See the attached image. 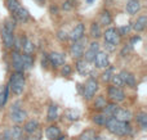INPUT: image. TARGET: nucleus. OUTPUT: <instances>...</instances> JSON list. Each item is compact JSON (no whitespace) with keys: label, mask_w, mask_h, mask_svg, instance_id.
<instances>
[{"label":"nucleus","mask_w":147,"mask_h":140,"mask_svg":"<svg viewBox=\"0 0 147 140\" xmlns=\"http://www.w3.org/2000/svg\"><path fill=\"white\" fill-rule=\"evenodd\" d=\"M57 37H58L61 41H64V40H67L68 39V34H66L64 31H59L58 32V35H57Z\"/></svg>","instance_id":"obj_38"},{"label":"nucleus","mask_w":147,"mask_h":140,"mask_svg":"<svg viewBox=\"0 0 147 140\" xmlns=\"http://www.w3.org/2000/svg\"><path fill=\"white\" fill-rule=\"evenodd\" d=\"M93 62H94V66L97 68H107L108 64H110V60H108V55L107 53L105 52H101V50H98V53L95 54L94 59H93Z\"/></svg>","instance_id":"obj_10"},{"label":"nucleus","mask_w":147,"mask_h":140,"mask_svg":"<svg viewBox=\"0 0 147 140\" xmlns=\"http://www.w3.org/2000/svg\"><path fill=\"white\" fill-rule=\"evenodd\" d=\"M58 118V107L54 103H52L48 107V121L53 122Z\"/></svg>","instance_id":"obj_26"},{"label":"nucleus","mask_w":147,"mask_h":140,"mask_svg":"<svg viewBox=\"0 0 147 140\" xmlns=\"http://www.w3.org/2000/svg\"><path fill=\"white\" fill-rule=\"evenodd\" d=\"M85 34V25L84 23H77L76 26L72 29V31L68 34V39L71 41H76V40H80L84 37Z\"/></svg>","instance_id":"obj_12"},{"label":"nucleus","mask_w":147,"mask_h":140,"mask_svg":"<svg viewBox=\"0 0 147 140\" xmlns=\"http://www.w3.org/2000/svg\"><path fill=\"white\" fill-rule=\"evenodd\" d=\"M62 8H63L64 11H68V9H71V8H72V3H71V1H66V3H63Z\"/></svg>","instance_id":"obj_39"},{"label":"nucleus","mask_w":147,"mask_h":140,"mask_svg":"<svg viewBox=\"0 0 147 140\" xmlns=\"http://www.w3.org/2000/svg\"><path fill=\"white\" fill-rule=\"evenodd\" d=\"M23 140H38V139H34V137H25V139H23Z\"/></svg>","instance_id":"obj_40"},{"label":"nucleus","mask_w":147,"mask_h":140,"mask_svg":"<svg viewBox=\"0 0 147 140\" xmlns=\"http://www.w3.org/2000/svg\"><path fill=\"white\" fill-rule=\"evenodd\" d=\"M111 81H112L113 86H116V88H123L124 86L123 80H121V77L119 75H113L112 77H111Z\"/></svg>","instance_id":"obj_35"},{"label":"nucleus","mask_w":147,"mask_h":140,"mask_svg":"<svg viewBox=\"0 0 147 140\" xmlns=\"http://www.w3.org/2000/svg\"><path fill=\"white\" fill-rule=\"evenodd\" d=\"M142 8V4L139 0H126L125 11L129 16H136Z\"/></svg>","instance_id":"obj_13"},{"label":"nucleus","mask_w":147,"mask_h":140,"mask_svg":"<svg viewBox=\"0 0 147 140\" xmlns=\"http://www.w3.org/2000/svg\"><path fill=\"white\" fill-rule=\"evenodd\" d=\"M120 34H119L117 29L115 27H108L105 32H103V39H105V42L107 44H112V45H117L120 42Z\"/></svg>","instance_id":"obj_6"},{"label":"nucleus","mask_w":147,"mask_h":140,"mask_svg":"<svg viewBox=\"0 0 147 140\" xmlns=\"http://www.w3.org/2000/svg\"><path fill=\"white\" fill-rule=\"evenodd\" d=\"M14 19L13 21H5V23L1 27V41L7 49L14 46Z\"/></svg>","instance_id":"obj_3"},{"label":"nucleus","mask_w":147,"mask_h":140,"mask_svg":"<svg viewBox=\"0 0 147 140\" xmlns=\"http://www.w3.org/2000/svg\"><path fill=\"white\" fill-rule=\"evenodd\" d=\"M8 98H9V86H4L3 89H0V109L5 105Z\"/></svg>","instance_id":"obj_28"},{"label":"nucleus","mask_w":147,"mask_h":140,"mask_svg":"<svg viewBox=\"0 0 147 140\" xmlns=\"http://www.w3.org/2000/svg\"><path fill=\"white\" fill-rule=\"evenodd\" d=\"M107 104V102H106V99L103 98V96H97L95 98V102H94V107L97 109H102L103 107Z\"/></svg>","instance_id":"obj_33"},{"label":"nucleus","mask_w":147,"mask_h":140,"mask_svg":"<svg viewBox=\"0 0 147 140\" xmlns=\"http://www.w3.org/2000/svg\"><path fill=\"white\" fill-rule=\"evenodd\" d=\"M36 1H38V3H43L44 0H36Z\"/></svg>","instance_id":"obj_41"},{"label":"nucleus","mask_w":147,"mask_h":140,"mask_svg":"<svg viewBox=\"0 0 147 140\" xmlns=\"http://www.w3.org/2000/svg\"><path fill=\"white\" fill-rule=\"evenodd\" d=\"M84 44H85L84 37L80 40H76V41H72L71 46H70V54H71L72 58L79 59V58L83 57V54H84V48H85Z\"/></svg>","instance_id":"obj_8"},{"label":"nucleus","mask_w":147,"mask_h":140,"mask_svg":"<svg viewBox=\"0 0 147 140\" xmlns=\"http://www.w3.org/2000/svg\"><path fill=\"white\" fill-rule=\"evenodd\" d=\"M108 116H106V114L103 113H99V114H95L94 117H93V121H94L95 125H99V126H105L106 125V121H107Z\"/></svg>","instance_id":"obj_31"},{"label":"nucleus","mask_w":147,"mask_h":140,"mask_svg":"<svg viewBox=\"0 0 147 140\" xmlns=\"http://www.w3.org/2000/svg\"><path fill=\"white\" fill-rule=\"evenodd\" d=\"M97 90H98V82L95 78L92 77L85 82L83 95H84V98L87 99V100H89V99H92L93 96H94V94L97 93Z\"/></svg>","instance_id":"obj_7"},{"label":"nucleus","mask_w":147,"mask_h":140,"mask_svg":"<svg viewBox=\"0 0 147 140\" xmlns=\"http://www.w3.org/2000/svg\"><path fill=\"white\" fill-rule=\"evenodd\" d=\"M137 122H138V123L141 125L142 129L146 130V127H147V114L144 113V112L139 113L138 116H137Z\"/></svg>","instance_id":"obj_32"},{"label":"nucleus","mask_w":147,"mask_h":140,"mask_svg":"<svg viewBox=\"0 0 147 140\" xmlns=\"http://www.w3.org/2000/svg\"><path fill=\"white\" fill-rule=\"evenodd\" d=\"M64 117H66L68 121H76V119H79L80 113L77 111H75V109H67V111L64 112Z\"/></svg>","instance_id":"obj_30"},{"label":"nucleus","mask_w":147,"mask_h":140,"mask_svg":"<svg viewBox=\"0 0 147 140\" xmlns=\"http://www.w3.org/2000/svg\"><path fill=\"white\" fill-rule=\"evenodd\" d=\"M112 72H113V68H106V71L102 73V80L105 82H110L111 77H112Z\"/></svg>","instance_id":"obj_34"},{"label":"nucleus","mask_w":147,"mask_h":140,"mask_svg":"<svg viewBox=\"0 0 147 140\" xmlns=\"http://www.w3.org/2000/svg\"><path fill=\"white\" fill-rule=\"evenodd\" d=\"M3 140H8V139H4V137H3Z\"/></svg>","instance_id":"obj_43"},{"label":"nucleus","mask_w":147,"mask_h":140,"mask_svg":"<svg viewBox=\"0 0 147 140\" xmlns=\"http://www.w3.org/2000/svg\"><path fill=\"white\" fill-rule=\"evenodd\" d=\"M107 95L113 103H119V102H123L125 99V93L121 88H116V86H110L107 89Z\"/></svg>","instance_id":"obj_9"},{"label":"nucleus","mask_w":147,"mask_h":140,"mask_svg":"<svg viewBox=\"0 0 147 140\" xmlns=\"http://www.w3.org/2000/svg\"><path fill=\"white\" fill-rule=\"evenodd\" d=\"M98 50H99V44H98L97 41L90 42V45H89V48H88V50L85 52V54H83L85 57L84 59L87 60V62H93V59H94L95 54L98 53Z\"/></svg>","instance_id":"obj_15"},{"label":"nucleus","mask_w":147,"mask_h":140,"mask_svg":"<svg viewBox=\"0 0 147 140\" xmlns=\"http://www.w3.org/2000/svg\"><path fill=\"white\" fill-rule=\"evenodd\" d=\"M116 108H117L116 103L106 104V105L102 108V113H103V114H106V116H108V117H112V114H113V112L116 111Z\"/></svg>","instance_id":"obj_29"},{"label":"nucleus","mask_w":147,"mask_h":140,"mask_svg":"<svg viewBox=\"0 0 147 140\" xmlns=\"http://www.w3.org/2000/svg\"><path fill=\"white\" fill-rule=\"evenodd\" d=\"M112 117L113 118H116V119H119V121H123V122H129L132 119V112L130 111H128V109H125V108H116V111L113 112V114H112Z\"/></svg>","instance_id":"obj_14"},{"label":"nucleus","mask_w":147,"mask_h":140,"mask_svg":"<svg viewBox=\"0 0 147 140\" xmlns=\"http://www.w3.org/2000/svg\"><path fill=\"white\" fill-rule=\"evenodd\" d=\"M5 5H7V9L9 11L10 16L15 22L26 23L30 19V13L26 8H23L22 4L18 0H5Z\"/></svg>","instance_id":"obj_1"},{"label":"nucleus","mask_w":147,"mask_h":140,"mask_svg":"<svg viewBox=\"0 0 147 140\" xmlns=\"http://www.w3.org/2000/svg\"><path fill=\"white\" fill-rule=\"evenodd\" d=\"M88 3H93V0H87Z\"/></svg>","instance_id":"obj_42"},{"label":"nucleus","mask_w":147,"mask_h":140,"mask_svg":"<svg viewBox=\"0 0 147 140\" xmlns=\"http://www.w3.org/2000/svg\"><path fill=\"white\" fill-rule=\"evenodd\" d=\"M21 48L23 49V53H27V54H32L34 50H35V45L27 37H23L22 39V44H21Z\"/></svg>","instance_id":"obj_24"},{"label":"nucleus","mask_w":147,"mask_h":140,"mask_svg":"<svg viewBox=\"0 0 147 140\" xmlns=\"http://www.w3.org/2000/svg\"><path fill=\"white\" fill-rule=\"evenodd\" d=\"M26 117H27L26 111L22 109L19 102H15L12 105V108H10V119H12L14 123H22L26 119Z\"/></svg>","instance_id":"obj_5"},{"label":"nucleus","mask_w":147,"mask_h":140,"mask_svg":"<svg viewBox=\"0 0 147 140\" xmlns=\"http://www.w3.org/2000/svg\"><path fill=\"white\" fill-rule=\"evenodd\" d=\"M130 29H132V26H123V27H120V29H117V31H119V34H120V36H124V35H126V34H129V31H130Z\"/></svg>","instance_id":"obj_36"},{"label":"nucleus","mask_w":147,"mask_h":140,"mask_svg":"<svg viewBox=\"0 0 147 140\" xmlns=\"http://www.w3.org/2000/svg\"><path fill=\"white\" fill-rule=\"evenodd\" d=\"M146 25H147V17H146V14H142V16H139L138 18L133 22L132 29L137 32H142L146 29Z\"/></svg>","instance_id":"obj_19"},{"label":"nucleus","mask_w":147,"mask_h":140,"mask_svg":"<svg viewBox=\"0 0 147 140\" xmlns=\"http://www.w3.org/2000/svg\"><path fill=\"white\" fill-rule=\"evenodd\" d=\"M99 25H103V26H108V25L112 23V17H111L110 12L108 11H103L102 13L99 14Z\"/></svg>","instance_id":"obj_27"},{"label":"nucleus","mask_w":147,"mask_h":140,"mask_svg":"<svg viewBox=\"0 0 147 140\" xmlns=\"http://www.w3.org/2000/svg\"><path fill=\"white\" fill-rule=\"evenodd\" d=\"M76 70L81 76H87L88 73L90 72L89 62H87L85 59H80L79 58V59L76 60Z\"/></svg>","instance_id":"obj_20"},{"label":"nucleus","mask_w":147,"mask_h":140,"mask_svg":"<svg viewBox=\"0 0 147 140\" xmlns=\"http://www.w3.org/2000/svg\"><path fill=\"white\" fill-rule=\"evenodd\" d=\"M45 136H46V139L48 140H57L59 136H61V130H59V127L52 125V126L46 127Z\"/></svg>","instance_id":"obj_21"},{"label":"nucleus","mask_w":147,"mask_h":140,"mask_svg":"<svg viewBox=\"0 0 147 140\" xmlns=\"http://www.w3.org/2000/svg\"><path fill=\"white\" fill-rule=\"evenodd\" d=\"M119 76L121 77L124 85L130 86V88H134V86H136V77H134L133 73L128 72V71H121V72L119 73Z\"/></svg>","instance_id":"obj_18"},{"label":"nucleus","mask_w":147,"mask_h":140,"mask_svg":"<svg viewBox=\"0 0 147 140\" xmlns=\"http://www.w3.org/2000/svg\"><path fill=\"white\" fill-rule=\"evenodd\" d=\"M61 73H62V76H70V73H71V67L67 66V64H64L61 70Z\"/></svg>","instance_id":"obj_37"},{"label":"nucleus","mask_w":147,"mask_h":140,"mask_svg":"<svg viewBox=\"0 0 147 140\" xmlns=\"http://www.w3.org/2000/svg\"><path fill=\"white\" fill-rule=\"evenodd\" d=\"M38 127H39V122L36 121V119L31 118V119H28V121L25 123L23 130H25L27 134H34V132L38 130Z\"/></svg>","instance_id":"obj_25"},{"label":"nucleus","mask_w":147,"mask_h":140,"mask_svg":"<svg viewBox=\"0 0 147 140\" xmlns=\"http://www.w3.org/2000/svg\"><path fill=\"white\" fill-rule=\"evenodd\" d=\"M22 137V130L21 127L18 126H14L12 127L10 130H7L4 132V139H8V140H18Z\"/></svg>","instance_id":"obj_16"},{"label":"nucleus","mask_w":147,"mask_h":140,"mask_svg":"<svg viewBox=\"0 0 147 140\" xmlns=\"http://www.w3.org/2000/svg\"><path fill=\"white\" fill-rule=\"evenodd\" d=\"M22 57V64H23V71H28L32 68L34 66V58L31 54H27V53H22L21 54Z\"/></svg>","instance_id":"obj_23"},{"label":"nucleus","mask_w":147,"mask_h":140,"mask_svg":"<svg viewBox=\"0 0 147 140\" xmlns=\"http://www.w3.org/2000/svg\"><path fill=\"white\" fill-rule=\"evenodd\" d=\"M48 60L54 68H58V67H61V66L64 64V62H66V57H64L63 53L53 52L48 55Z\"/></svg>","instance_id":"obj_11"},{"label":"nucleus","mask_w":147,"mask_h":140,"mask_svg":"<svg viewBox=\"0 0 147 140\" xmlns=\"http://www.w3.org/2000/svg\"><path fill=\"white\" fill-rule=\"evenodd\" d=\"M89 35H90V37L94 40L99 39V37L102 36V27H101V25L98 23V22H93V23L90 25Z\"/></svg>","instance_id":"obj_22"},{"label":"nucleus","mask_w":147,"mask_h":140,"mask_svg":"<svg viewBox=\"0 0 147 140\" xmlns=\"http://www.w3.org/2000/svg\"><path fill=\"white\" fill-rule=\"evenodd\" d=\"M106 127L111 134L116 135V136H126V135L130 134L132 129L126 122L119 121V119L113 118V117H108L107 121H106Z\"/></svg>","instance_id":"obj_2"},{"label":"nucleus","mask_w":147,"mask_h":140,"mask_svg":"<svg viewBox=\"0 0 147 140\" xmlns=\"http://www.w3.org/2000/svg\"><path fill=\"white\" fill-rule=\"evenodd\" d=\"M25 85H26V81H25V76H23V72H17L15 71L14 73H12L9 78V89L15 94V95H21L25 90Z\"/></svg>","instance_id":"obj_4"},{"label":"nucleus","mask_w":147,"mask_h":140,"mask_svg":"<svg viewBox=\"0 0 147 140\" xmlns=\"http://www.w3.org/2000/svg\"><path fill=\"white\" fill-rule=\"evenodd\" d=\"M12 64L17 72H23V64H22V57L18 50H14L12 53Z\"/></svg>","instance_id":"obj_17"}]
</instances>
